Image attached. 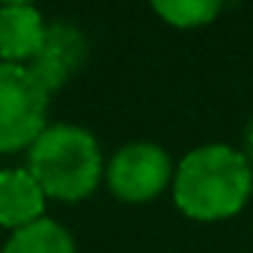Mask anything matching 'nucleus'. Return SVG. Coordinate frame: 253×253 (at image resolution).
<instances>
[{
	"label": "nucleus",
	"mask_w": 253,
	"mask_h": 253,
	"mask_svg": "<svg viewBox=\"0 0 253 253\" xmlns=\"http://www.w3.org/2000/svg\"><path fill=\"white\" fill-rule=\"evenodd\" d=\"M253 197V164L244 152L209 143L191 149L173 173L176 209L200 223L235 217Z\"/></svg>",
	"instance_id": "nucleus-1"
},
{
	"label": "nucleus",
	"mask_w": 253,
	"mask_h": 253,
	"mask_svg": "<svg viewBox=\"0 0 253 253\" xmlns=\"http://www.w3.org/2000/svg\"><path fill=\"white\" fill-rule=\"evenodd\" d=\"M27 170L45 197L78 203L89 197L101 176L104 158L98 140L81 125H48L27 149Z\"/></svg>",
	"instance_id": "nucleus-2"
},
{
	"label": "nucleus",
	"mask_w": 253,
	"mask_h": 253,
	"mask_svg": "<svg viewBox=\"0 0 253 253\" xmlns=\"http://www.w3.org/2000/svg\"><path fill=\"white\" fill-rule=\"evenodd\" d=\"M48 101L51 95L27 66L0 63V155L33 146V140L48 128Z\"/></svg>",
	"instance_id": "nucleus-3"
},
{
	"label": "nucleus",
	"mask_w": 253,
	"mask_h": 253,
	"mask_svg": "<svg viewBox=\"0 0 253 253\" xmlns=\"http://www.w3.org/2000/svg\"><path fill=\"white\" fill-rule=\"evenodd\" d=\"M173 161L170 155L149 143V140H137V143H125L110 164L104 167V179L107 188L113 191V197H119L122 203H149L158 194H164L167 185H173Z\"/></svg>",
	"instance_id": "nucleus-4"
},
{
	"label": "nucleus",
	"mask_w": 253,
	"mask_h": 253,
	"mask_svg": "<svg viewBox=\"0 0 253 253\" xmlns=\"http://www.w3.org/2000/svg\"><path fill=\"white\" fill-rule=\"evenodd\" d=\"M86 60V39L78 27L72 24H51L45 33V42L39 48V54L27 63L30 75L39 81V86L51 95L54 89L66 86L78 69Z\"/></svg>",
	"instance_id": "nucleus-5"
},
{
	"label": "nucleus",
	"mask_w": 253,
	"mask_h": 253,
	"mask_svg": "<svg viewBox=\"0 0 253 253\" xmlns=\"http://www.w3.org/2000/svg\"><path fill=\"white\" fill-rule=\"evenodd\" d=\"M45 33L48 24L36 6L27 3L0 6V63L27 66L39 54Z\"/></svg>",
	"instance_id": "nucleus-6"
},
{
	"label": "nucleus",
	"mask_w": 253,
	"mask_h": 253,
	"mask_svg": "<svg viewBox=\"0 0 253 253\" xmlns=\"http://www.w3.org/2000/svg\"><path fill=\"white\" fill-rule=\"evenodd\" d=\"M45 191L27 167L0 170V226L24 229L45 217Z\"/></svg>",
	"instance_id": "nucleus-7"
},
{
	"label": "nucleus",
	"mask_w": 253,
	"mask_h": 253,
	"mask_svg": "<svg viewBox=\"0 0 253 253\" xmlns=\"http://www.w3.org/2000/svg\"><path fill=\"white\" fill-rule=\"evenodd\" d=\"M0 253H78V250L72 232L63 223L42 217L24 229H15Z\"/></svg>",
	"instance_id": "nucleus-8"
},
{
	"label": "nucleus",
	"mask_w": 253,
	"mask_h": 253,
	"mask_svg": "<svg viewBox=\"0 0 253 253\" xmlns=\"http://www.w3.org/2000/svg\"><path fill=\"white\" fill-rule=\"evenodd\" d=\"M220 9L223 6L217 0H158V3H152V12L176 30L206 27L220 15Z\"/></svg>",
	"instance_id": "nucleus-9"
},
{
	"label": "nucleus",
	"mask_w": 253,
	"mask_h": 253,
	"mask_svg": "<svg viewBox=\"0 0 253 253\" xmlns=\"http://www.w3.org/2000/svg\"><path fill=\"white\" fill-rule=\"evenodd\" d=\"M247 161L253 164V122H250V128H247Z\"/></svg>",
	"instance_id": "nucleus-10"
}]
</instances>
